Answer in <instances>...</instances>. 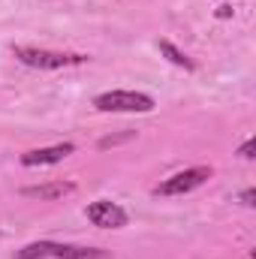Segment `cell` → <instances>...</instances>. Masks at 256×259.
I'll use <instances>...</instances> for the list:
<instances>
[{
    "mask_svg": "<svg viewBox=\"0 0 256 259\" xmlns=\"http://www.w3.org/2000/svg\"><path fill=\"white\" fill-rule=\"evenodd\" d=\"M15 61L33 69H66V66H81L88 55H69V52H52V49H33V46H15L12 49Z\"/></svg>",
    "mask_w": 256,
    "mask_h": 259,
    "instance_id": "cell-3",
    "label": "cell"
},
{
    "mask_svg": "<svg viewBox=\"0 0 256 259\" xmlns=\"http://www.w3.org/2000/svg\"><path fill=\"white\" fill-rule=\"evenodd\" d=\"M94 106L100 112H124V115H148L154 112V97L142 91H106L94 97Z\"/></svg>",
    "mask_w": 256,
    "mask_h": 259,
    "instance_id": "cell-2",
    "label": "cell"
},
{
    "mask_svg": "<svg viewBox=\"0 0 256 259\" xmlns=\"http://www.w3.org/2000/svg\"><path fill=\"white\" fill-rule=\"evenodd\" d=\"M124 139H133V133H127V136H106V139H100V148H109V145H118V142H124Z\"/></svg>",
    "mask_w": 256,
    "mask_h": 259,
    "instance_id": "cell-10",
    "label": "cell"
},
{
    "mask_svg": "<svg viewBox=\"0 0 256 259\" xmlns=\"http://www.w3.org/2000/svg\"><path fill=\"white\" fill-rule=\"evenodd\" d=\"M69 154H75V145H72V142L49 145V148H36V151L21 154V166H52V163H61L64 157H69Z\"/></svg>",
    "mask_w": 256,
    "mask_h": 259,
    "instance_id": "cell-6",
    "label": "cell"
},
{
    "mask_svg": "<svg viewBox=\"0 0 256 259\" xmlns=\"http://www.w3.org/2000/svg\"><path fill=\"white\" fill-rule=\"evenodd\" d=\"M75 190L72 181H49V184H36V187H24L21 196L27 199H42V202H52V199H64Z\"/></svg>",
    "mask_w": 256,
    "mask_h": 259,
    "instance_id": "cell-7",
    "label": "cell"
},
{
    "mask_svg": "<svg viewBox=\"0 0 256 259\" xmlns=\"http://www.w3.org/2000/svg\"><path fill=\"white\" fill-rule=\"evenodd\" d=\"M253 151H256V142H253V139H247V142L238 148V154H241L244 160H253Z\"/></svg>",
    "mask_w": 256,
    "mask_h": 259,
    "instance_id": "cell-9",
    "label": "cell"
},
{
    "mask_svg": "<svg viewBox=\"0 0 256 259\" xmlns=\"http://www.w3.org/2000/svg\"><path fill=\"white\" fill-rule=\"evenodd\" d=\"M160 55H166V58H169L175 66H184L187 72H193V69H196V64H193V61L184 55V52H181V49H178V46H172L169 39H160Z\"/></svg>",
    "mask_w": 256,
    "mask_h": 259,
    "instance_id": "cell-8",
    "label": "cell"
},
{
    "mask_svg": "<svg viewBox=\"0 0 256 259\" xmlns=\"http://www.w3.org/2000/svg\"><path fill=\"white\" fill-rule=\"evenodd\" d=\"M229 15H232V6H220L217 9V18H229Z\"/></svg>",
    "mask_w": 256,
    "mask_h": 259,
    "instance_id": "cell-12",
    "label": "cell"
},
{
    "mask_svg": "<svg viewBox=\"0 0 256 259\" xmlns=\"http://www.w3.org/2000/svg\"><path fill=\"white\" fill-rule=\"evenodd\" d=\"M84 214H88V220H91L94 226H100V229H124L130 223L127 211H124L118 202H109V199L91 202V205L84 208Z\"/></svg>",
    "mask_w": 256,
    "mask_h": 259,
    "instance_id": "cell-5",
    "label": "cell"
},
{
    "mask_svg": "<svg viewBox=\"0 0 256 259\" xmlns=\"http://www.w3.org/2000/svg\"><path fill=\"white\" fill-rule=\"evenodd\" d=\"M15 259H106V250L100 247H75L61 241H33L24 244Z\"/></svg>",
    "mask_w": 256,
    "mask_h": 259,
    "instance_id": "cell-1",
    "label": "cell"
},
{
    "mask_svg": "<svg viewBox=\"0 0 256 259\" xmlns=\"http://www.w3.org/2000/svg\"><path fill=\"white\" fill-rule=\"evenodd\" d=\"M253 199H256L253 190H244V193H241V205H253Z\"/></svg>",
    "mask_w": 256,
    "mask_h": 259,
    "instance_id": "cell-11",
    "label": "cell"
},
{
    "mask_svg": "<svg viewBox=\"0 0 256 259\" xmlns=\"http://www.w3.org/2000/svg\"><path fill=\"white\" fill-rule=\"evenodd\" d=\"M208 178H211V169L208 166H193V169L175 172L172 178H166L154 193L157 196H184V193H190V190H196V187H202Z\"/></svg>",
    "mask_w": 256,
    "mask_h": 259,
    "instance_id": "cell-4",
    "label": "cell"
}]
</instances>
